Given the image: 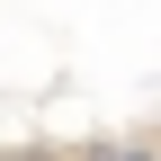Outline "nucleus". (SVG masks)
<instances>
[{
    "instance_id": "obj_2",
    "label": "nucleus",
    "mask_w": 161,
    "mask_h": 161,
    "mask_svg": "<svg viewBox=\"0 0 161 161\" xmlns=\"http://www.w3.org/2000/svg\"><path fill=\"white\" fill-rule=\"evenodd\" d=\"M0 161H18V152H0Z\"/></svg>"
},
{
    "instance_id": "obj_1",
    "label": "nucleus",
    "mask_w": 161,
    "mask_h": 161,
    "mask_svg": "<svg viewBox=\"0 0 161 161\" xmlns=\"http://www.w3.org/2000/svg\"><path fill=\"white\" fill-rule=\"evenodd\" d=\"M72 161H161L152 143H90V152H72Z\"/></svg>"
}]
</instances>
